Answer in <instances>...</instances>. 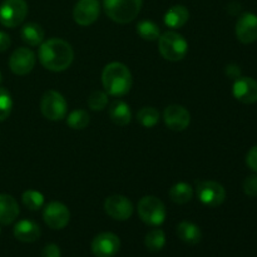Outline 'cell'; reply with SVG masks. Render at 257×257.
Returning <instances> with one entry per match:
<instances>
[{
  "mask_svg": "<svg viewBox=\"0 0 257 257\" xmlns=\"http://www.w3.org/2000/svg\"><path fill=\"white\" fill-rule=\"evenodd\" d=\"M137 120L146 128H152L160 120V112L155 107H143L138 110Z\"/></svg>",
  "mask_w": 257,
  "mask_h": 257,
  "instance_id": "cell-26",
  "label": "cell"
},
{
  "mask_svg": "<svg viewBox=\"0 0 257 257\" xmlns=\"http://www.w3.org/2000/svg\"><path fill=\"white\" fill-rule=\"evenodd\" d=\"M42 257H60V248L55 243H48L42 251Z\"/></svg>",
  "mask_w": 257,
  "mask_h": 257,
  "instance_id": "cell-33",
  "label": "cell"
},
{
  "mask_svg": "<svg viewBox=\"0 0 257 257\" xmlns=\"http://www.w3.org/2000/svg\"><path fill=\"white\" fill-rule=\"evenodd\" d=\"M102 83L108 94L123 97L132 88V74L124 64L113 62L105 65L103 69Z\"/></svg>",
  "mask_w": 257,
  "mask_h": 257,
  "instance_id": "cell-2",
  "label": "cell"
},
{
  "mask_svg": "<svg viewBox=\"0 0 257 257\" xmlns=\"http://www.w3.org/2000/svg\"><path fill=\"white\" fill-rule=\"evenodd\" d=\"M158 49L161 55L170 62H178L186 57L188 43L176 32H167L158 38Z\"/></svg>",
  "mask_w": 257,
  "mask_h": 257,
  "instance_id": "cell-4",
  "label": "cell"
},
{
  "mask_svg": "<svg viewBox=\"0 0 257 257\" xmlns=\"http://www.w3.org/2000/svg\"><path fill=\"white\" fill-rule=\"evenodd\" d=\"M236 35L243 44H251L257 40V15L245 13L236 23Z\"/></svg>",
  "mask_w": 257,
  "mask_h": 257,
  "instance_id": "cell-15",
  "label": "cell"
},
{
  "mask_svg": "<svg viewBox=\"0 0 257 257\" xmlns=\"http://www.w3.org/2000/svg\"><path fill=\"white\" fill-rule=\"evenodd\" d=\"M137 33L142 39L150 40V42L158 40V38L161 37L158 25L156 23L151 22V20H142V22L138 23Z\"/></svg>",
  "mask_w": 257,
  "mask_h": 257,
  "instance_id": "cell-25",
  "label": "cell"
},
{
  "mask_svg": "<svg viewBox=\"0 0 257 257\" xmlns=\"http://www.w3.org/2000/svg\"><path fill=\"white\" fill-rule=\"evenodd\" d=\"M138 216L150 226H160L165 222L167 211L161 200L155 196H145L138 202Z\"/></svg>",
  "mask_w": 257,
  "mask_h": 257,
  "instance_id": "cell-5",
  "label": "cell"
},
{
  "mask_svg": "<svg viewBox=\"0 0 257 257\" xmlns=\"http://www.w3.org/2000/svg\"><path fill=\"white\" fill-rule=\"evenodd\" d=\"M246 163L253 172H257V146L248 151L247 156H246Z\"/></svg>",
  "mask_w": 257,
  "mask_h": 257,
  "instance_id": "cell-32",
  "label": "cell"
},
{
  "mask_svg": "<svg viewBox=\"0 0 257 257\" xmlns=\"http://www.w3.org/2000/svg\"><path fill=\"white\" fill-rule=\"evenodd\" d=\"M197 197L208 207H218L225 202L226 191L221 183L216 181H200L196 186Z\"/></svg>",
  "mask_w": 257,
  "mask_h": 257,
  "instance_id": "cell-8",
  "label": "cell"
},
{
  "mask_svg": "<svg viewBox=\"0 0 257 257\" xmlns=\"http://www.w3.org/2000/svg\"><path fill=\"white\" fill-rule=\"evenodd\" d=\"M177 236L181 241L187 245H197L202 238L201 228L193 222L182 221L177 226Z\"/></svg>",
  "mask_w": 257,
  "mask_h": 257,
  "instance_id": "cell-20",
  "label": "cell"
},
{
  "mask_svg": "<svg viewBox=\"0 0 257 257\" xmlns=\"http://www.w3.org/2000/svg\"><path fill=\"white\" fill-rule=\"evenodd\" d=\"M28 14L25 0H4L0 5V24L7 28H15L22 24Z\"/></svg>",
  "mask_w": 257,
  "mask_h": 257,
  "instance_id": "cell-7",
  "label": "cell"
},
{
  "mask_svg": "<svg viewBox=\"0 0 257 257\" xmlns=\"http://www.w3.org/2000/svg\"><path fill=\"white\" fill-rule=\"evenodd\" d=\"M226 74L228 75L232 79H237V78L241 77V69L238 65L236 64H230L226 67Z\"/></svg>",
  "mask_w": 257,
  "mask_h": 257,
  "instance_id": "cell-34",
  "label": "cell"
},
{
  "mask_svg": "<svg viewBox=\"0 0 257 257\" xmlns=\"http://www.w3.org/2000/svg\"><path fill=\"white\" fill-rule=\"evenodd\" d=\"M90 122V118L88 112L83 109H77L73 110L72 113H69L67 118V124L69 125L72 130H84Z\"/></svg>",
  "mask_w": 257,
  "mask_h": 257,
  "instance_id": "cell-28",
  "label": "cell"
},
{
  "mask_svg": "<svg viewBox=\"0 0 257 257\" xmlns=\"http://www.w3.org/2000/svg\"><path fill=\"white\" fill-rule=\"evenodd\" d=\"M105 14L118 24L133 22L140 14L143 0H104Z\"/></svg>",
  "mask_w": 257,
  "mask_h": 257,
  "instance_id": "cell-3",
  "label": "cell"
},
{
  "mask_svg": "<svg viewBox=\"0 0 257 257\" xmlns=\"http://www.w3.org/2000/svg\"><path fill=\"white\" fill-rule=\"evenodd\" d=\"M104 211L113 220L125 221L132 216L133 205L124 196L113 195L105 200Z\"/></svg>",
  "mask_w": 257,
  "mask_h": 257,
  "instance_id": "cell-12",
  "label": "cell"
},
{
  "mask_svg": "<svg viewBox=\"0 0 257 257\" xmlns=\"http://www.w3.org/2000/svg\"><path fill=\"white\" fill-rule=\"evenodd\" d=\"M73 59V48L65 40L52 38L40 44L39 60L45 69L52 72H63L72 65Z\"/></svg>",
  "mask_w": 257,
  "mask_h": 257,
  "instance_id": "cell-1",
  "label": "cell"
},
{
  "mask_svg": "<svg viewBox=\"0 0 257 257\" xmlns=\"http://www.w3.org/2000/svg\"><path fill=\"white\" fill-rule=\"evenodd\" d=\"M14 237L20 242H35L40 237V227L34 221L22 220L14 226Z\"/></svg>",
  "mask_w": 257,
  "mask_h": 257,
  "instance_id": "cell-17",
  "label": "cell"
},
{
  "mask_svg": "<svg viewBox=\"0 0 257 257\" xmlns=\"http://www.w3.org/2000/svg\"><path fill=\"white\" fill-rule=\"evenodd\" d=\"M23 205L30 211H38L44 205V196L34 190H28L22 196Z\"/></svg>",
  "mask_w": 257,
  "mask_h": 257,
  "instance_id": "cell-27",
  "label": "cell"
},
{
  "mask_svg": "<svg viewBox=\"0 0 257 257\" xmlns=\"http://www.w3.org/2000/svg\"><path fill=\"white\" fill-rule=\"evenodd\" d=\"M108 104L107 93L102 90H94L88 98V105L92 110H103Z\"/></svg>",
  "mask_w": 257,
  "mask_h": 257,
  "instance_id": "cell-30",
  "label": "cell"
},
{
  "mask_svg": "<svg viewBox=\"0 0 257 257\" xmlns=\"http://www.w3.org/2000/svg\"><path fill=\"white\" fill-rule=\"evenodd\" d=\"M44 222L53 230H62L69 223L70 212L65 205L62 202H50L45 206L43 212Z\"/></svg>",
  "mask_w": 257,
  "mask_h": 257,
  "instance_id": "cell-10",
  "label": "cell"
},
{
  "mask_svg": "<svg viewBox=\"0 0 257 257\" xmlns=\"http://www.w3.org/2000/svg\"><path fill=\"white\" fill-rule=\"evenodd\" d=\"M163 119L170 130L181 132L185 131L191 123V114L185 107L178 104L168 105L163 112Z\"/></svg>",
  "mask_w": 257,
  "mask_h": 257,
  "instance_id": "cell-14",
  "label": "cell"
},
{
  "mask_svg": "<svg viewBox=\"0 0 257 257\" xmlns=\"http://www.w3.org/2000/svg\"><path fill=\"white\" fill-rule=\"evenodd\" d=\"M90 247L95 257H114L120 248V240L113 232H102L93 238Z\"/></svg>",
  "mask_w": 257,
  "mask_h": 257,
  "instance_id": "cell-9",
  "label": "cell"
},
{
  "mask_svg": "<svg viewBox=\"0 0 257 257\" xmlns=\"http://www.w3.org/2000/svg\"><path fill=\"white\" fill-rule=\"evenodd\" d=\"M110 120L117 125H127L132 119L130 105L123 100H114L108 109Z\"/></svg>",
  "mask_w": 257,
  "mask_h": 257,
  "instance_id": "cell-19",
  "label": "cell"
},
{
  "mask_svg": "<svg viewBox=\"0 0 257 257\" xmlns=\"http://www.w3.org/2000/svg\"><path fill=\"white\" fill-rule=\"evenodd\" d=\"M19 216V205L13 196L0 193V225H10Z\"/></svg>",
  "mask_w": 257,
  "mask_h": 257,
  "instance_id": "cell-18",
  "label": "cell"
},
{
  "mask_svg": "<svg viewBox=\"0 0 257 257\" xmlns=\"http://www.w3.org/2000/svg\"><path fill=\"white\" fill-rule=\"evenodd\" d=\"M171 200L178 205H185L190 202L193 197V188L186 182H178L173 185L170 190Z\"/></svg>",
  "mask_w": 257,
  "mask_h": 257,
  "instance_id": "cell-23",
  "label": "cell"
},
{
  "mask_svg": "<svg viewBox=\"0 0 257 257\" xmlns=\"http://www.w3.org/2000/svg\"><path fill=\"white\" fill-rule=\"evenodd\" d=\"M22 39L30 47H37L40 45L44 40V30L37 23H28L22 28Z\"/></svg>",
  "mask_w": 257,
  "mask_h": 257,
  "instance_id": "cell-22",
  "label": "cell"
},
{
  "mask_svg": "<svg viewBox=\"0 0 257 257\" xmlns=\"http://www.w3.org/2000/svg\"><path fill=\"white\" fill-rule=\"evenodd\" d=\"M145 245L152 252L161 251L166 245V235L161 228H155L146 235Z\"/></svg>",
  "mask_w": 257,
  "mask_h": 257,
  "instance_id": "cell-24",
  "label": "cell"
},
{
  "mask_svg": "<svg viewBox=\"0 0 257 257\" xmlns=\"http://www.w3.org/2000/svg\"><path fill=\"white\" fill-rule=\"evenodd\" d=\"M190 18V12L183 5H175V7L170 8L165 15V24L168 28L172 29H177V28L183 27L186 23L188 22Z\"/></svg>",
  "mask_w": 257,
  "mask_h": 257,
  "instance_id": "cell-21",
  "label": "cell"
},
{
  "mask_svg": "<svg viewBox=\"0 0 257 257\" xmlns=\"http://www.w3.org/2000/svg\"><path fill=\"white\" fill-rule=\"evenodd\" d=\"M37 63L34 52L29 48H18L13 52L9 59V67L14 74L27 75L34 68Z\"/></svg>",
  "mask_w": 257,
  "mask_h": 257,
  "instance_id": "cell-11",
  "label": "cell"
},
{
  "mask_svg": "<svg viewBox=\"0 0 257 257\" xmlns=\"http://www.w3.org/2000/svg\"><path fill=\"white\" fill-rule=\"evenodd\" d=\"M40 110L49 120H60L65 118L68 104L65 98L57 90H48L44 93L40 102Z\"/></svg>",
  "mask_w": 257,
  "mask_h": 257,
  "instance_id": "cell-6",
  "label": "cell"
},
{
  "mask_svg": "<svg viewBox=\"0 0 257 257\" xmlns=\"http://www.w3.org/2000/svg\"><path fill=\"white\" fill-rule=\"evenodd\" d=\"M100 7L98 0H79L73 10L75 23L82 27L92 25L99 17Z\"/></svg>",
  "mask_w": 257,
  "mask_h": 257,
  "instance_id": "cell-13",
  "label": "cell"
},
{
  "mask_svg": "<svg viewBox=\"0 0 257 257\" xmlns=\"http://www.w3.org/2000/svg\"><path fill=\"white\" fill-rule=\"evenodd\" d=\"M243 192L248 197H257V175H251L243 181Z\"/></svg>",
  "mask_w": 257,
  "mask_h": 257,
  "instance_id": "cell-31",
  "label": "cell"
},
{
  "mask_svg": "<svg viewBox=\"0 0 257 257\" xmlns=\"http://www.w3.org/2000/svg\"><path fill=\"white\" fill-rule=\"evenodd\" d=\"M12 44L10 37L4 32H0V52H5Z\"/></svg>",
  "mask_w": 257,
  "mask_h": 257,
  "instance_id": "cell-35",
  "label": "cell"
},
{
  "mask_svg": "<svg viewBox=\"0 0 257 257\" xmlns=\"http://www.w3.org/2000/svg\"><path fill=\"white\" fill-rule=\"evenodd\" d=\"M13 109V99L5 88H0V122L7 119Z\"/></svg>",
  "mask_w": 257,
  "mask_h": 257,
  "instance_id": "cell-29",
  "label": "cell"
},
{
  "mask_svg": "<svg viewBox=\"0 0 257 257\" xmlns=\"http://www.w3.org/2000/svg\"><path fill=\"white\" fill-rule=\"evenodd\" d=\"M3 82V74H2V72H0V83Z\"/></svg>",
  "mask_w": 257,
  "mask_h": 257,
  "instance_id": "cell-36",
  "label": "cell"
},
{
  "mask_svg": "<svg viewBox=\"0 0 257 257\" xmlns=\"http://www.w3.org/2000/svg\"><path fill=\"white\" fill-rule=\"evenodd\" d=\"M233 97L241 103L252 104L257 102V82L252 78L240 77L235 79L232 87Z\"/></svg>",
  "mask_w": 257,
  "mask_h": 257,
  "instance_id": "cell-16",
  "label": "cell"
}]
</instances>
